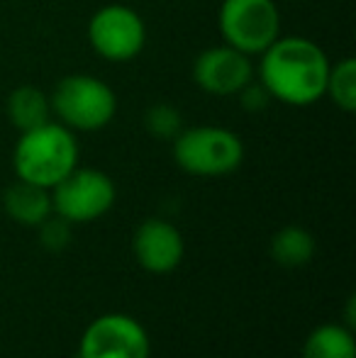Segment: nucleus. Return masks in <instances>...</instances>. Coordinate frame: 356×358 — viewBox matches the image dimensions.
<instances>
[{
  "label": "nucleus",
  "instance_id": "1",
  "mask_svg": "<svg viewBox=\"0 0 356 358\" xmlns=\"http://www.w3.org/2000/svg\"><path fill=\"white\" fill-rule=\"evenodd\" d=\"M329 59L318 42L308 37H278L262 54L259 80L271 100L293 108H308L325 95Z\"/></svg>",
  "mask_w": 356,
  "mask_h": 358
},
{
  "label": "nucleus",
  "instance_id": "2",
  "mask_svg": "<svg viewBox=\"0 0 356 358\" xmlns=\"http://www.w3.org/2000/svg\"><path fill=\"white\" fill-rule=\"evenodd\" d=\"M15 176L52 190L78 166V142L73 129L49 120L42 127L20 132L13 151Z\"/></svg>",
  "mask_w": 356,
  "mask_h": 358
},
{
  "label": "nucleus",
  "instance_id": "3",
  "mask_svg": "<svg viewBox=\"0 0 356 358\" xmlns=\"http://www.w3.org/2000/svg\"><path fill=\"white\" fill-rule=\"evenodd\" d=\"M173 161L188 176L220 178L234 173L242 166L244 144L239 134L227 127H188L180 129V134L173 139Z\"/></svg>",
  "mask_w": 356,
  "mask_h": 358
},
{
  "label": "nucleus",
  "instance_id": "4",
  "mask_svg": "<svg viewBox=\"0 0 356 358\" xmlns=\"http://www.w3.org/2000/svg\"><path fill=\"white\" fill-rule=\"evenodd\" d=\"M49 100H52V115H57L59 122L78 132H98L108 127L118 113L115 90L90 73L64 76Z\"/></svg>",
  "mask_w": 356,
  "mask_h": 358
},
{
  "label": "nucleus",
  "instance_id": "5",
  "mask_svg": "<svg viewBox=\"0 0 356 358\" xmlns=\"http://www.w3.org/2000/svg\"><path fill=\"white\" fill-rule=\"evenodd\" d=\"M218 24L225 44L247 57L264 54L280 37V13L273 0H222Z\"/></svg>",
  "mask_w": 356,
  "mask_h": 358
},
{
  "label": "nucleus",
  "instance_id": "6",
  "mask_svg": "<svg viewBox=\"0 0 356 358\" xmlns=\"http://www.w3.org/2000/svg\"><path fill=\"white\" fill-rule=\"evenodd\" d=\"M52 208L54 215L64 217L71 224L95 222L108 215L118 198L115 183L108 173L98 169H76L62 178L52 190Z\"/></svg>",
  "mask_w": 356,
  "mask_h": 358
},
{
  "label": "nucleus",
  "instance_id": "7",
  "mask_svg": "<svg viewBox=\"0 0 356 358\" xmlns=\"http://www.w3.org/2000/svg\"><path fill=\"white\" fill-rule=\"evenodd\" d=\"M88 42L98 57L122 64L132 62L147 44V24L127 5H103L88 22Z\"/></svg>",
  "mask_w": 356,
  "mask_h": 358
},
{
  "label": "nucleus",
  "instance_id": "8",
  "mask_svg": "<svg viewBox=\"0 0 356 358\" xmlns=\"http://www.w3.org/2000/svg\"><path fill=\"white\" fill-rule=\"evenodd\" d=\"M152 344L139 320L122 312L100 315L86 327L78 358H149Z\"/></svg>",
  "mask_w": 356,
  "mask_h": 358
},
{
  "label": "nucleus",
  "instance_id": "9",
  "mask_svg": "<svg viewBox=\"0 0 356 358\" xmlns=\"http://www.w3.org/2000/svg\"><path fill=\"white\" fill-rule=\"evenodd\" d=\"M193 80L200 90L210 95H222V98L237 95L249 80H254L252 57L229 44L210 47L195 57Z\"/></svg>",
  "mask_w": 356,
  "mask_h": 358
},
{
  "label": "nucleus",
  "instance_id": "10",
  "mask_svg": "<svg viewBox=\"0 0 356 358\" xmlns=\"http://www.w3.org/2000/svg\"><path fill=\"white\" fill-rule=\"evenodd\" d=\"M132 251L137 264L147 273L166 275L180 266L185 244L180 231L171 222L162 220V217H152V220L142 222L137 227L132 239Z\"/></svg>",
  "mask_w": 356,
  "mask_h": 358
},
{
  "label": "nucleus",
  "instance_id": "11",
  "mask_svg": "<svg viewBox=\"0 0 356 358\" xmlns=\"http://www.w3.org/2000/svg\"><path fill=\"white\" fill-rule=\"evenodd\" d=\"M3 208L17 224L24 227H39L49 215H54L52 193L42 185L27 183L20 178L5 190Z\"/></svg>",
  "mask_w": 356,
  "mask_h": 358
},
{
  "label": "nucleus",
  "instance_id": "12",
  "mask_svg": "<svg viewBox=\"0 0 356 358\" xmlns=\"http://www.w3.org/2000/svg\"><path fill=\"white\" fill-rule=\"evenodd\" d=\"M8 117L15 129L20 132H29L34 127H42L52 120V100L44 90L37 85H20L10 93L8 103Z\"/></svg>",
  "mask_w": 356,
  "mask_h": 358
},
{
  "label": "nucleus",
  "instance_id": "13",
  "mask_svg": "<svg viewBox=\"0 0 356 358\" xmlns=\"http://www.w3.org/2000/svg\"><path fill=\"white\" fill-rule=\"evenodd\" d=\"M315 236L308 229L298 224H288L283 229H278L271 239V259L283 268H303L313 261L315 256Z\"/></svg>",
  "mask_w": 356,
  "mask_h": 358
},
{
  "label": "nucleus",
  "instance_id": "14",
  "mask_svg": "<svg viewBox=\"0 0 356 358\" xmlns=\"http://www.w3.org/2000/svg\"><path fill=\"white\" fill-rule=\"evenodd\" d=\"M303 358H356V341L347 324H322L310 331Z\"/></svg>",
  "mask_w": 356,
  "mask_h": 358
},
{
  "label": "nucleus",
  "instance_id": "15",
  "mask_svg": "<svg viewBox=\"0 0 356 358\" xmlns=\"http://www.w3.org/2000/svg\"><path fill=\"white\" fill-rule=\"evenodd\" d=\"M325 95L332 98V103L344 113L356 110V62L354 59H342L332 66L329 64L327 83H325Z\"/></svg>",
  "mask_w": 356,
  "mask_h": 358
},
{
  "label": "nucleus",
  "instance_id": "16",
  "mask_svg": "<svg viewBox=\"0 0 356 358\" xmlns=\"http://www.w3.org/2000/svg\"><path fill=\"white\" fill-rule=\"evenodd\" d=\"M144 127L154 139L173 142L183 129V115L169 103H154L144 115Z\"/></svg>",
  "mask_w": 356,
  "mask_h": 358
},
{
  "label": "nucleus",
  "instance_id": "17",
  "mask_svg": "<svg viewBox=\"0 0 356 358\" xmlns=\"http://www.w3.org/2000/svg\"><path fill=\"white\" fill-rule=\"evenodd\" d=\"M37 229H39V241L49 251H64L71 244V222H66L64 217L49 215Z\"/></svg>",
  "mask_w": 356,
  "mask_h": 358
},
{
  "label": "nucleus",
  "instance_id": "18",
  "mask_svg": "<svg viewBox=\"0 0 356 358\" xmlns=\"http://www.w3.org/2000/svg\"><path fill=\"white\" fill-rule=\"evenodd\" d=\"M237 95H239V103H242V108H247L249 113H259V110H264L271 103L269 90L264 88L262 83L257 85L254 80H249V83L244 85Z\"/></svg>",
  "mask_w": 356,
  "mask_h": 358
}]
</instances>
